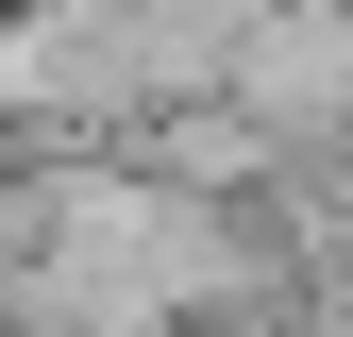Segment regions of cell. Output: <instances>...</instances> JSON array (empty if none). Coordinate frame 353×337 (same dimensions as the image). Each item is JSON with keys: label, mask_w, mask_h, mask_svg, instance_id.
<instances>
[{"label": "cell", "mask_w": 353, "mask_h": 337, "mask_svg": "<svg viewBox=\"0 0 353 337\" xmlns=\"http://www.w3.org/2000/svg\"><path fill=\"white\" fill-rule=\"evenodd\" d=\"M236 102L270 118L286 152L353 135V0H270V17H252V51H236Z\"/></svg>", "instance_id": "6da1fadb"}]
</instances>
